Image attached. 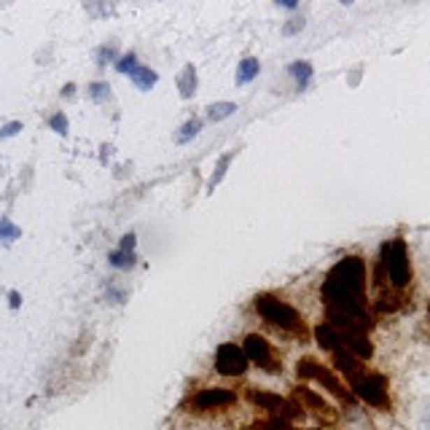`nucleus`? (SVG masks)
I'll return each mask as SVG.
<instances>
[{"mask_svg": "<svg viewBox=\"0 0 430 430\" xmlns=\"http://www.w3.org/2000/svg\"><path fill=\"white\" fill-rule=\"evenodd\" d=\"M291 73L296 76V81H299L301 86H307V81L312 78V68L307 65V62H293Z\"/></svg>", "mask_w": 430, "mask_h": 430, "instance_id": "412c9836", "label": "nucleus"}, {"mask_svg": "<svg viewBox=\"0 0 430 430\" xmlns=\"http://www.w3.org/2000/svg\"><path fill=\"white\" fill-rule=\"evenodd\" d=\"M352 393L366 401L368 406L377 409H390V398H387V377L385 374H374V371H363L358 379L350 382Z\"/></svg>", "mask_w": 430, "mask_h": 430, "instance_id": "39448f33", "label": "nucleus"}, {"mask_svg": "<svg viewBox=\"0 0 430 430\" xmlns=\"http://www.w3.org/2000/svg\"><path fill=\"white\" fill-rule=\"evenodd\" d=\"M49 127L57 135H68V116L65 113H54L52 119H49Z\"/></svg>", "mask_w": 430, "mask_h": 430, "instance_id": "5701e85b", "label": "nucleus"}, {"mask_svg": "<svg viewBox=\"0 0 430 430\" xmlns=\"http://www.w3.org/2000/svg\"><path fill=\"white\" fill-rule=\"evenodd\" d=\"M89 97L94 100V103H105L108 97H110V86L105 84V81H97V84L89 86Z\"/></svg>", "mask_w": 430, "mask_h": 430, "instance_id": "6ab92c4d", "label": "nucleus"}, {"mask_svg": "<svg viewBox=\"0 0 430 430\" xmlns=\"http://www.w3.org/2000/svg\"><path fill=\"white\" fill-rule=\"evenodd\" d=\"M135 245H138V237H135V231H129V234H124V237H121L119 250H129V253H135Z\"/></svg>", "mask_w": 430, "mask_h": 430, "instance_id": "bb28decb", "label": "nucleus"}, {"mask_svg": "<svg viewBox=\"0 0 430 430\" xmlns=\"http://www.w3.org/2000/svg\"><path fill=\"white\" fill-rule=\"evenodd\" d=\"M323 304H326L328 326L342 336L363 339L371 331V315L366 312V264L361 256H347L331 266L323 280Z\"/></svg>", "mask_w": 430, "mask_h": 430, "instance_id": "f257e3e1", "label": "nucleus"}, {"mask_svg": "<svg viewBox=\"0 0 430 430\" xmlns=\"http://www.w3.org/2000/svg\"><path fill=\"white\" fill-rule=\"evenodd\" d=\"M199 129H202V121H199V119H189L186 124H183V127H180V132L175 135V140L183 145V143H189L191 138H196V135H199Z\"/></svg>", "mask_w": 430, "mask_h": 430, "instance_id": "2eb2a0df", "label": "nucleus"}, {"mask_svg": "<svg viewBox=\"0 0 430 430\" xmlns=\"http://www.w3.org/2000/svg\"><path fill=\"white\" fill-rule=\"evenodd\" d=\"M180 97H191L194 94V89H196V73H194V68H186L183 70V76H180Z\"/></svg>", "mask_w": 430, "mask_h": 430, "instance_id": "f3484780", "label": "nucleus"}, {"mask_svg": "<svg viewBox=\"0 0 430 430\" xmlns=\"http://www.w3.org/2000/svg\"><path fill=\"white\" fill-rule=\"evenodd\" d=\"M334 363H336V368H339L350 382L358 379L363 371H366V366H363L361 358H355V355L347 352V350H336V352H334Z\"/></svg>", "mask_w": 430, "mask_h": 430, "instance_id": "9d476101", "label": "nucleus"}, {"mask_svg": "<svg viewBox=\"0 0 430 430\" xmlns=\"http://www.w3.org/2000/svg\"><path fill=\"white\" fill-rule=\"evenodd\" d=\"M237 403V393L224 390V387H205L189 401V412H215V409H226Z\"/></svg>", "mask_w": 430, "mask_h": 430, "instance_id": "1a4fd4ad", "label": "nucleus"}, {"mask_svg": "<svg viewBox=\"0 0 430 430\" xmlns=\"http://www.w3.org/2000/svg\"><path fill=\"white\" fill-rule=\"evenodd\" d=\"M135 68H138V54L135 52L124 54V57L116 59V70H119V73H132Z\"/></svg>", "mask_w": 430, "mask_h": 430, "instance_id": "4be33fe9", "label": "nucleus"}, {"mask_svg": "<svg viewBox=\"0 0 430 430\" xmlns=\"http://www.w3.org/2000/svg\"><path fill=\"white\" fill-rule=\"evenodd\" d=\"M97 62H100V68H105L108 62H116V52H113V46H103V49L97 52Z\"/></svg>", "mask_w": 430, "mask_h": 430, "instance_id": "393cba45", "label": "nucleus"}, {"mask_svg": "<svg viewBox=\"0 0 430 430\" xmlns=\"http://www.w3.org/2000/svg\"><path fill=\"white\" fill-rule=\"evenodd\" d=\"M253 307H256L258 315H261L269 326H275L277 331H299V328H304L301 315L293 310L288 301L277 299L272 293H258L256 299H253Z\"/></svg>", "mask_w": 430, "mask_h": 430, "instance_id": "f03ea898", "label": "nucleus"}, {"mask_svg": "<svg viewBox=\"0 0 430 430\" xmlns=\"http://www.w3.org/2000/svg\"><path fill=\"white\" fill-rule=\"evenodd\" d=\"M253 430H291V422H285V420H280V417H269V420L256 422Z\"/></svg>", "mask_w": 430, "mask_h": 430, "instance_id": "a211bd4d", "label": "nucleus"}, {"mask_svg": "<svg viewBox=\"0 0 430 430\" xmlns=\"http://www.w3.org/2000/svg\"><path fill=\"white\" fill-rule=\"evenodd\" d=\"M108 264L116 266V269H132L135 266V253H129V250H113L108 256Z\"/></svg>", "mask_w": 430, "mask_h": 430, "instance_id": "4468645a", "label": "nucleus"}, {"mask_svg": "<svg viewBox=\"0 0 430 430\" xmlns=\"http://www.w3.org/2000/svg\"><path fill=\"white\" fill-rule=\"evenodd\" d=\"M296 374L301 379H315V382H320L334 398H339L344 403H352V393H350L347 387H342V382L336 379V374H334L331 368L320 366L315 358H301V361L296 363Z\"/></svg>", "mask_w": 430, "mask_h": 430, "instance_id": "20e7f679", "label": "nucleus"}, {"mask_svg": "<svg viewBox=\"0 0 430 430\" xmlns=\"http://www.w3.org/2000/svg\"><path fill=\"white\" fill-rule=\"evenodd\" d=\"M248 398H250V403H256L258 409L269 412V417H280V420H285V422H293V420L304 417V409H301L299 403H293L288 398L275 396V393H258V390H250Z\"/></svg>", "mask_w": 430, "mask_h": 430, "instance_id": "423d86ee", "label": "nucleus"}, {"mask_svg": "<svg viewBox=\"0 0 430 430\" xmlns=\"http://www.w3.org/2000/svg\"><path fill=\"white\" fill-rule=\"evenodd\" d=\"M231 156L234 154H226L221 162H218V170H215V175H213V180H210V189L215 186V183H221V178H224V172H226V167H229V162H231Z\"/></svg>", "mask_w": 430, "mask_h": 430, "instance_id": "b1692460", "label": "nucleus"}, {"mask_svg": "<svg viewBox=\"0 0 430 430\" xmlns=\"http://www.w3.org/2000/svg\"><path fill=\"white\" fill-rule=\"evenodd\" d=\"M73 92H76V86H73V84H68V86H65V89H62V97H70Z\"/></svg>", "mask_w": 430, "mask_h": 430, "instance_id": "c85d7f7f", "label": "nucleus"}, {"mask_svg": "<svg viewBox=\"0 0 430 430\" xmlns=\"http://www.w3.org/2000/svg\"><path fill=\"white\" fill-rule=\"evenodd\" d=\"M242 352H245L248 363H256L258 368L272 371V374L280 371L275 355H272V344L266 342L264 336H258V334H248V336H245V342H242Z\"/></svg>", "mask_w": 430, "mask_h": 430, "instance_id": "6e6552de", "label": "nucleus"}, {"mask_svg": "<svg viewBox=\"0 0 430 430\" xmlns=\"http://www.w3.org/2000/svg\"><path fill=\"white\" fill-rule=\"evenodd\" d=\"M248 358L242 352L240 344L234 342H224L215 352V371L224 374V377H242L248 371Z\"/></svg>", "mask_w": 430, "mask_h": 430, "instance_id": "0eeeda50", "label": "nucleus"}, {"mask_svg": "<svg viewBox=\"0 0 430 430\" xmlns=\"http://www.w3.org/2000/svg\"><path fill=\"white\" fill-rule=\"evenodd\" d=\"M129 78L135 81V86L138 89H143V92H148V89H154V84L159 81V76H156L151 68H143V65H138V68L129 73Z\"/></svg>", "mask_w": 430, "mask_h": 430, "instance_id": "f8f14e48", "label": "nucleus"}, {"mask_svg": "<svg viewBox=\"0 0 430 430\" xmlns=\"http://www.w3.org/2000/svg\"><path fill=\"white\" fill-rule=\"evenodd\" d=\"M296 398L301 401V403H299L301 409H312L315 414H323V417H328V420H334V412H331V406L323 401V396L312 393L310 387H296Z\"/></svg>", "mask_w": 430, "mask_h": 430, "instance_id": "9b49d317", "label": "nucleus"}, {"mask_svg": "<svg viewBox=\"0 0 430 430\" xmlns=\"http://www.w3.org/2000/svg\"><path fill=\"white\" fill-rule=\"evenodd\" d=\"M382 266H385V272L390 277V285L398 288V291H403L409 282H412V261H409V248H406V242L396 237L393 242H387V245H382Z\"/></svg>", "mask_w": 430, "mask_h": 430, "instance_id": "7ed1b4c3", "label": "nucleus"}, {"mask_svg": "<svg viewBox=\"0 0 430 430\" xmlns=\"http://www.w3.org/2000/svg\"><path fill=\"white\" fill-rule=\"evenodd\" d=\"M291 430H296V428H291ZM315 430H317V428H315Z\"/></svg>", "mask_w": 430, "mask_h": 430, "instance_id": "c756f323", "label": "nucleus"}, {"mask_svg": "<svg viewBox=\"0 0 430 430\" xmlns=\"http://www.w3.org/2000/svg\"><path fill=\"white\" fill-rule=\"evenodd\" d=\"M234 108H237V105H234V103H218V105H210V119H213V121L226 119V116H231V113H234Z\"/></svg>", "mask_w": 430, "mask_h": 430, "instance_id": "aec40b11", "label": "nucleus"}, {"mask_svg": "<svg viewBox=\"0 0 430 430\" xmlns=\"http://www.w3.org/2000/svg\"><path fill=\"white\" fill-rule=\"evenodd\" d=\"M22 237V229L17 224H11V218H0V242H14Z\"/></svg>", "mask_w": 430, "mask_h": 430, "instance_id": "dca6fc26", "label": "nucleus"}, {"mask_svg": "<svg viewBox=\"0 0 430 430\" xmlns=\"http://www.w3.org/2000/svg\"><path fill=\"white\" fill-rule=\"evenodd\" d=\"M19 129H22V121H8L6 127H0V140H3V138H14Z\"/></svg>", "mask_w": 430, "mask_h": 430, "instance_id": "a878e982", "label": "nucleus"}, {"mask_svg": "<svg viewBox=\"0 0 430 430\" xmlns=\"http://www.w3.org/2000/svg\"><path fill=\"white\" fill-rule=\"evenodd\" d=\"M258 70H261L258 59H253V57L242 59L240 68H237V84H248V81H253V78L258 76Z\"/></svg>", "mask_w": 430, "mask_h": 430, "instance_id": "ddd939ff", "label": "nucleus"}, {"mask_svg": "<svg viewBox=\"0 0 430 430\" xmlns=\"http://www.w3.org/2000/svg\"><path fill=\"white\" fill-rule=\"evenodd\" d=\"M8 304H11V310H19V307H22V296H19V291L8 293Z\"/></svg>", "mask_w": 430, "mask_h": 430, "instance_id": "cd10ccee", "label": "nucleus"}]
</instances>
